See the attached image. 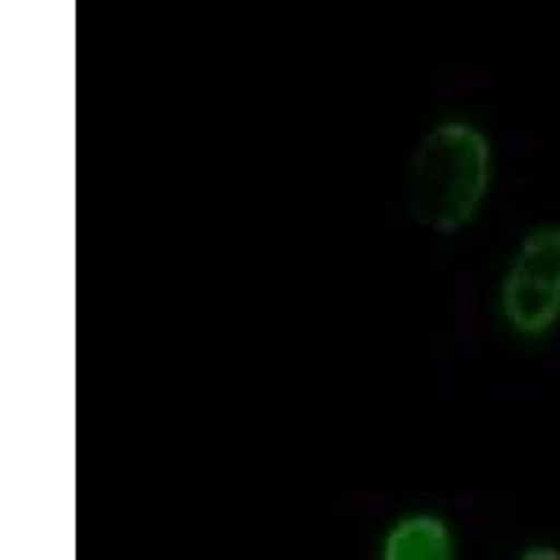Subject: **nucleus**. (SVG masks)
<instances>
[{
    "label": "nucleus",
    "mask_w": 560,
    "mask_h": 560,
    "mask_svg": "<svg viewBox=\"0 0 560 560\" xmlns=\"http://www.w3.org/2000/svg\"><path fill=\"white\" fill-rule=\"evenodd\" d=\"M502 314L522 337H544L560 319V228L533 230L510 258Z\"/></svg>",
    "instance_id": "obj_2"
},
{
    "label": "nucleus",
    "mask_w": 560,
    "mask_h": 560,
    "mask_svg": "<svg viewBox=\"0 0 560 560\" xmlns=\"http://www.w3.org/2000/svg\"><path fill=\"white\" fill-rule=\"evenodd\" d=\"M384 560H448L454 538L438 516H409L395 524L384 538Z\"/></svg>",
    "instance_id": "obj_3"
},
{
    "label": "nucleus",
    "mask_w": 560,
    "mask_h": 560,
    "mask_svg": "<svg viewBox=\"0 0 560 560\" xmlns=\"http://www.w3.org/2000/svg\"><path fill=\"white\" fill-rule=\"evenodd\" d=\"M490 179L488 138L465 121L434 127L409 166L412 219L440 236H454L477 217Z\"/></svg>",
    "instance_id": "obj_1"
},
{
    "label": "nucleus",
    "mask_w": 560,
    "mask_h": 560,
    "mask_svg": "<svg viewBox=\"0 0 560 560\" xmlns=\"http://www.w3.org/2000/svg\"><path fill=\"white\" fill-rule=\"evenodd\" d=\"M524 560H560V549L547 547V544H535L527 552H522Z\"/></svg>",
    "instance_id": "obj_4"
}]
</instances>
